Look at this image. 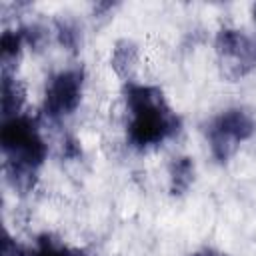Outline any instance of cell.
I'll return each mask as SVG.
<instances>
[{
  "label": "cell",
  "mask_w": 256,
  "mask_h": 256,
  "mask_svg": "<svg viewBox=\"0 0 256 256\" xmlns=\"http://www.w3.org/2000/svg\"><path fill=\"white\" fill-rule=\"evenodd\" d=\"M192 256H220V254L214 250H200V252H194Z\"/></svg>",
  "instance_id": "cell-4"
},
{
  "label": "cell",
  "mask_w": 256,
  "mask_h": 256,
  "mask_svg": "<svg viewBox=\"0 0 256 256\" xmlns=\"http://www.w3.org/2000/svg\"><path fill=\"white\" fill-rule=\"evenodd\" d=\"M252 12H254V18H256V4H254V8H252Z\"/></svg>",
  "instance_id": "cell-5"
},
{
  "label": "cell",
  "mask_w": 256,
  "mask_h": 256,
  "mask_svg": "<svg viewBox=\"0 0 256 256\" xmlns=\"http://www.w3.org/2000/svg\"><path fill=\"white\" fill-rule=\"evenodd\" d=\"M82 98V74L78 70H62L58 72L46 88L44 108L50 116H66L72 114Z\"/></svg>",
  "instance_id": "cell-2"
},
{
  "label": "cell",
  "mask_w": 256,
  "mask_h": 256,
  "mask_svg": "<svg viewBox=\"0 0 256 256\" xmlns=\"http://www.w3.org/2000/svg\"><path fill=\"white\" fill-rule=\"evenodd\" d=\"M252 132H254L252 116L242 108H230L212 122L208 132L210 148L216 158L224 160L236 150V144L250 138Z\"/></svg>",
  "instance_id": "cell-1"
},
{
  "label": "cell",
  "mask_w": 256,
  "mask_h": 256,
  "mask_svg": "<svg viewBox=\"0 0 256 256\" xmlns=\"http://www.w3.org/2000/svg\"><path fill=\"white\" fill-rule=\"evenodd\" d=\"M194 176V164L190 162V158H176L174 164L170 166V180L172 186L178 190H184L190 186Z\"/></svg>",
  "instance_id": "cell-3"
}]
</instances>
